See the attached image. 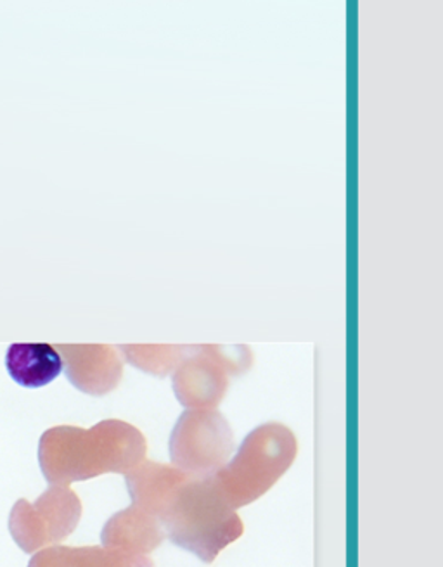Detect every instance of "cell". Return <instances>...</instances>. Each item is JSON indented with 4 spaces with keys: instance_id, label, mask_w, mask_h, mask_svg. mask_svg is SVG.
<instances>
[{
    "instance_id": "6da1fadb",
    "label": "cell",
    "mask_w": 443,
    "mask_h": 567,
    "mask_svg": "<svg viewBox=\"0 0 443 567\" xmlns=\"http://www.w3.org/2000/svg\"><path fill=\"white\" fill-rule=\"evenodd\" d=\"M144 434L128 422L107 419L91 430L58 425L40 437V470L51 486H70L103 474H125L146 458Z\"/></svg>"
},
{
    "instance_id": "7a4b0ae2",
    "label": "cell",
    "mask_w": 443,
    "mask_h": 567,
    "mask_svg": "<svg viewBox=\"0 0 443 567\" xmlns=\"http://www.w3.org/2000/svg\"><path fill=\"white\" fill-rule=\"evenodd\" d=\"M158 519L177 547L206 564L245 533L241 517L222 498L210 477L190 476L172 493Z\"/></svg>"
},
{
    "instance_id": "3957f363",
    "label": "cell",
    "mask_w": 443,
    "mask_h": 567,
    "mask_svg": "<svg viewBox=\"0 0 443 567\" xmlns=\"http://www.w3.org/2000/svg\"><path fill=\"white\" fill-rule=\"evenodd\" d=\"M298 442L286 425L269 422L245 437L236 457L210 477L222 498L234 508L254 504L285 476L297 458Z\"/></svg>"
},
{
    "instance_id": "277c9868",
    "label": "cell",
    "mask_w": 443,
    "mask_h": 567,
    "mask_svg": "<svg viewBox=\"0 0 443 567\" xmlns=\"http://www.w3.org/2000/svg\"><path fill=\"white\" fill-rule=\"evenodd\" d=\"M234 433L215 409L186 410L171 436L172 465L193 477H212L234 452Z\"/></svg>"
},
{
    "instance_id": "5b68a950",
    "label": "cell",
    "mask_w": 443,
    "mask_h": 567,
    "mask_svg": "<svg viewBox=\"0 0 443 567\" xmlns=\"http://www.w3.org/2000/svg\"><path fill=\"white\" fill-rule=\"evenodd\" d=\"M82 502L70 486H51L35 502L18 501L9 516V532L27 554L54 547L75 532Z\"/></svg>"
},
{
    "instance_id": "8992f818",
    "label": "cell",
    "mask_w": 443,
    "mask_h": 567,
    "mask_svg": "<svg viewBox=\"0 0 443 567\" xmlns=\"http://www.w3.org/2000/svg\"><path fill=\"white\" fill-rule=\"evenodd\" d=\"M172 384L175 396L186 409H215L226 396L229 372L222 365L212 344H199L175 369Z\"/></svg>"
},
{
    "instance_id": "52a82bcc",
    "label": "cell",
    "mask_w": 443,
    "mask_h": 567,
    "mask_svg": "<svg viewBox=\"0 0 443 567\" xmlns=\"http://www.w3.org/2000/svg\"><path fill=\"white\" fill-rule=\"evenodd\" d=\"M68 379L80 391L103 396L119 386L123 362L116 348L106 344H61L58 347Z\"/></svg>"
},
{
    "instance_id": "ba28073f",
    "label": "cell",
    "mask_w": 443,
    "mask_h": 567,
    "mask_svg": "<svg viewBox=\"0 0 443 567\" xmlns=\"http://www.w3.org/2000/svg\"><path fill=\"white\" fill-rule=\"evenodd\" d=\"M158 517L146 513L137 505H131L111 516L101 533L103 547L125 551L131 556H147L165 540Z\"/></svg>"
},
{
    "instance_id": "9c48e42d",
    "label": "cell",
    "mask_w": 443,
    "mask_h": 567,
    "mask_svg": "<svg viewBox=\"0 0 443 567\" xmlns=\"http://www.w3.org/2000/svg\"><path fill=\"white\" fill-rule=\"evenodd\" d=\"M127 483L128 495L137 507L158 517L178 486L189 480V474L183 473L172 464H159L144 458L141 464L123 474Z\"/></svg>"
},
{
    "instance_id": "30bf717a",
    "label": "cell",
    "mask_w": 443,
    "mask_h": 567,
    "mask_svg": "<svg viewBox=\"0 0 443 567\" xmlns=\"http://www.w3.org/2000/svg\"><path fill=\"white\" fill-rule=\"evenodd\" d=\"M6 369L17 384L37 390L60 378L64 360L52 344L14 343L6 351Z\"/></svg>"
},
{
    "instance_id": "8fae6325",
    "label": "cell",
    "mask_w": 443,
    "mask_h": 567,
    "mask_svg": "<svg viewBox=\"0 0 443 567\" xmlns=\"http://www.w3.org/2000/svg\"><path fill=\"white\" fill-rule=\"evenodd\" d=\"M28 567H155L147 556H131L106 547H54L35 551Z\"/></svg>"
},
{
    "instance_id": "7c38bea8",
    "label": "cell",
    "mask_w": 443,
    "mask_h": 567,
    "mask_svg": "<svg viewBox=\"0 0 443 567\" xmlns=\"http://www.w3.org/2000/svg\"><path fill=\"white\" fill-rule=\"evenodd\" d=\"M123 357L131 365L147 374H172L193 353L194 347H166V344H127L120 347Z\"/></svg>"
},
{
    "instance_id": "4fadbf2b",
    "label": "cell",
    "mask_w": 443,
    "mask_h": 567,
    "mask_svg": "<svg viewBox=\"0 0 443 567\" xmlns=\"http://www.w3.org/2000/svg\"><path fill=\"white\" fill-rule=\"evenodd\" d=\"M212 348H214L222 365L226 367L229 375L243 374L254 363V354H251L248 347H218V344H212Z\"/></svg>"
}]
</instances>
